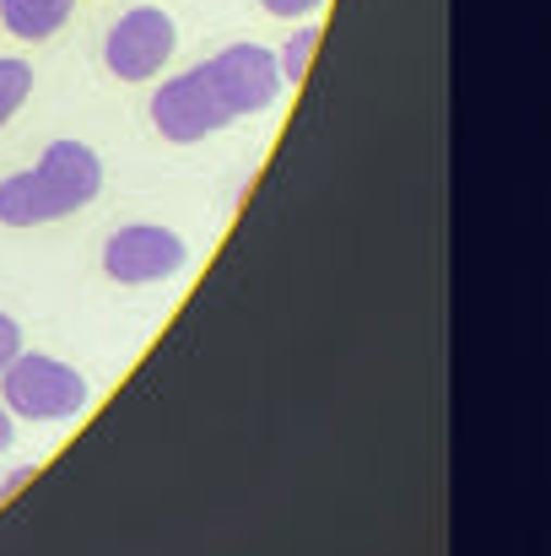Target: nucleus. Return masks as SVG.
<instances>
[{"instance_id":"7","label":"nucleus","mask_w":551,"mask_h":556,"mask_svg":"<svg viewBox=\"0 0 551 556\" xmlns=\"http://www.w3.org/2000/svg\"><path fill=\"white\" fill-rule=\"evenodd\" d=\"M71 5L76 0H0V22H5V33H16L27 43H43L71 22Z\"/></svg>"},{"instance_id":"1","label":"nucleus","mask_w":551,"mask_h":556,"mask_svg":"<svg viewBox=\"0 0 551 556\" xmlns=\"http://www.w3.org/2000/svg\"><path fill=\"white\" fill-rule=\"evenodd\" d=\"M103 189V163L87 141H49L33 168L0 179V227H43L76 216Z\"/></svg>"},{"instance_id":"13","label":"nucleus","mask_w":551,"mask_h":556,"mask_svg":"<svg viewBox=\"0 0 551 556\" xmlns=\"http://www.w3.org/2000/svg\"><path fill=\"white\" fill-rule=\"evenodd\" d=\"M27 476H33V470H11V476H5V481H0V497H11V492H16V486H27Z\"/></svg>"},{"instance_id":"9","label":"nucleus","mask_w":551,"mask_h":556,"mask_svg":"<svg viewBox=\"0 0 551 556\" xmlns=\"http://www.w3.org/2000/svg\"><path fill=\"white\" fill-rule=\"evenodd\" d=\"M314 49H320V27H298V33H287V43L276 49V60H281V76H287L292 87L309 76V65H314Z\"/></svg>"},{"instance_id":"5","label":"nucleus","mask_w":551,"mask_h":556,"mask_svg":"<svg viewBox=\"0 0 551 556\" xmlns=\"http://www.w3.org/2000/svg\"><path fill=\"white\" fill-rule=\"evenodd\" d=\"M179 49V27L163 5H130L103 33V65L120 81H152Z\"/></svg>"},{"instance_id":"3","label":"nucleus","mask_w":551,"mask_h":556,"mask_svg":"<svg viewBox=\"0 0 551 556\" xmlns=\"http://www.w3.org/2000/svg\"><path fill=\"white\" fill-rule=\"evenodd\" d=\"M147 114H152V130L163 141H174V147H195V141H205V136L233 125V114H227V103H222V92H216L205 65H195L184 76H168L152 92Z\"/></svg>"},{"instance_id":"12","label":"nucleus","mask_w":551,"mask_h":556,"mask_svg":"<svg viewBox=\"0 0 551 556\" xmlns=\"http://www.w3.org/2000/svg\"><path fill=\"white\" fill-rule=\"evenodd\" d=\"M11 443H16V416H11V405L0 400V454H5Z\"/></svg>"},{"instance_id":"8","label":"nucleus","mask_w":551,"mask_h":556,"mask_svg":"<svg viewBox=\"0 0 551 556\" xmlns=\"http://www.w3.org/2000/svg\"><path fill=\"white\" fill-rule=\"evenodd\" d=\"M27 98H33V65L0 54V130H5V119H11Z\"/></svg>"},{"instance_id":"2","label":"nucleus","mask_w":551,"mask_h":556,"mask_svg":"<svg viewBox=\"0 0 551 556\" xmlns=\"http://www.w3.org/2000/svg\"><path fill=\"white\" fill-rule=\"evenodd\" d=\"M0 400L22 421H76L87 410L92 389L71 363H60L49 352H22L0 372Z\"/></svg>"},{"instance_id":"4","label":"nucleus","mask_w":551,"mask_h":556,"mask_svg":"<svg viewBox=\"0 0 551 556\" xmlns=\"http://www.w3.org/2000/svg\"><path fill=\"white\" fill-rule=\"evenodd\" d=\"M189 260L184 238L163 222H125L103 238V276L120 287H158L174 281Z\"/></svg>"},{"instance_id":"6","label":"nucleus","mask_w":551,"mask_h":556,"mask_svg":"<svg viewBox=\"0 0 551 556\" xmlns=\"http://www.w3.org/2000/svg\"><path fill=\"white\" fill-rule=\"evenodd\" d=\"M205 71H211V81H216V92H222L233 119H254V114L276 109V98L287 87L281 60L265 43H227V49H216L205 60Z\"/></svg>"},{"instance_id":"10","label":"nucleus","mask_w":551,"mask_h":556,"mask_svg":"<svg viewBox=\"0 0 551 556\" xmlns=\"http://www.w3.org/2000/svg\"><path fill=\"white\" fill-rule=\"evenodd\" d=\"M16 357H22V325L11 314H0V372L11 368Z\"/></svg>"},{"instance_id":"11","label":"nucleus","mask_w":551,"mask_h":556,"mask_svg":"<svg viewBox=\"0 0 551 556\" xmlns=\"http://www.w3.org/2000/svg\"><path fill=\"white\" fill-rule=\"evenodd\" d=\"M271 16H281V22H303V16H314L325 0H260Z\"/></svg>"}]
</instances>
